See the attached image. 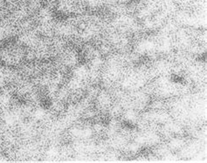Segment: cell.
<instances>
[{"instance_id": "obj_1", "label": "cell", "mask_w": 207, "mask_h": 163, "mask_svg": "<svg viewBox=\"0 0 207 163\" xmlns=\"http://www.w3.org/2000/svg\"><path fill=\"white\" fill-rule=\"evenodd\" d=\"M125 118L128 121L135 122V121L137 119V114H136V112L135 111H133V110H129V111L126 112Z\"/></svg>"}, {"instance_id": "obj_2", "label": "cell", "mask_w": 207, "mask_h": 163, "mask_svg": "<svg viewBox=\"0 0 207 163\" xmlns=\"http://www.w3.org/2000/svg\"><path fill=\"white\" fill-rule=\"evenodd\" d=\"M184 145V142L182 140L180 139H174L170 142V148H173V149H177V148H181L182 146Z\"/></svg>"}]
</instances>
